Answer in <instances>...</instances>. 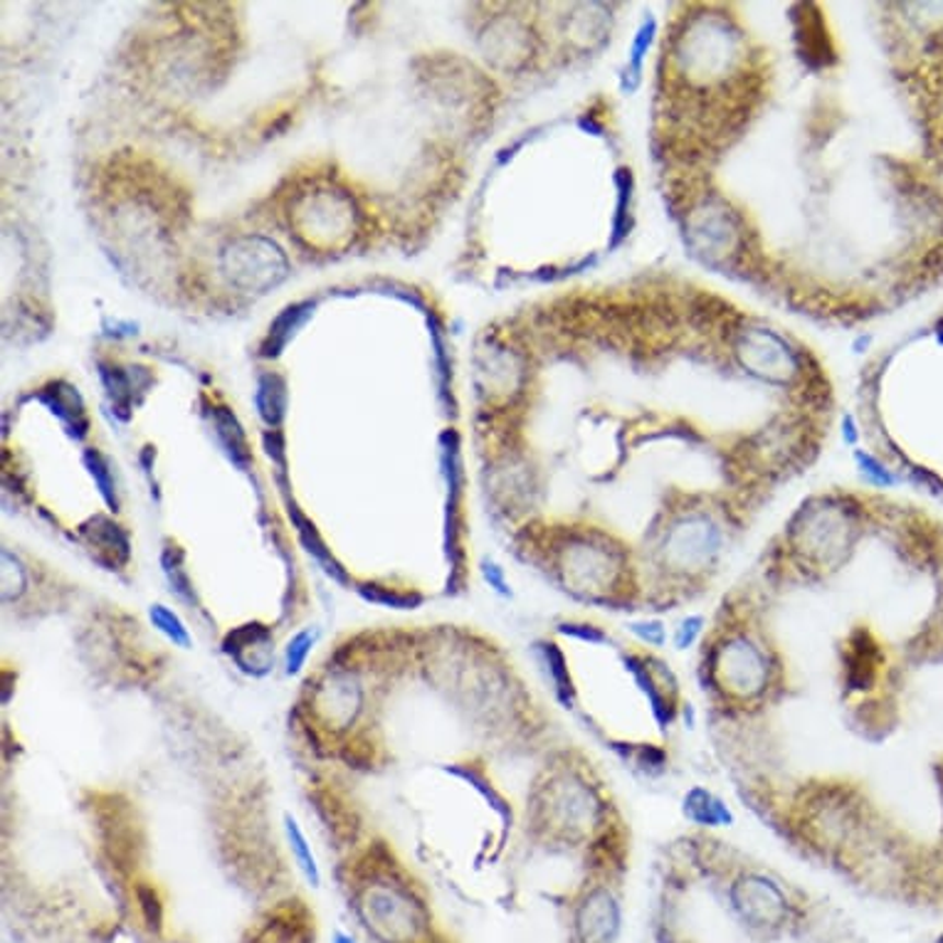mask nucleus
Returning <instances> with one entry per match:
<instances>
[{"mask_svg":"<svg viewBox=\"0 0 943 943\" xmlns=\"http://www.w3.org/2000/svg\"><path fill=\"white\" fill-rule=\"evenodd\" d=\"M704 630H706V618L694 612V616H687L679 620V625L672 633V643L677 649H692L699 640H702Z\"/></svg>","mask_w":943,"mask_h":943,"instance_id":"15","label":"nucleus"},{"mask_svg":"<svg viewBox=\"0 0 943 943\" xmlns=\"http://www.w3.org/2000/svg\"><path fill=\"white\" fill-rule=\"evenodd\" d=\"M361 596L366 600L378 602V606H388V608H398V610H413L423 602V596H415V593L388 590V588H378V586L361 588Z\"/></svg>","mask_w":943,"mask_h":943,"instance_id":"13","label":"nucleus"},{"mask_svg":"<svg viewBox=\"0 0 943 943\" xmlns=\"http://www.w3.org/2000/svg\"><path fill=\"white\" fill-rule=\"evenodd\" d=\"M645 143L687 257L768 307L854 332L943 289V3H669Z\"/></svg>","mask_w":943,"mask_h":943,"instance_id":"1","label":"nucleus"},{"mask_svg":"<svg viewBox=\"0 0 943 943\" xmlns=\"http://www.w3.org/2000/svg\"><path fill=\"white\" fill-rule=\"evenodd\" d=\"M625 921V909L608 884H596L583 894L573 911V931L578 943H618Z\"/></svg>","mask_w":943,"mask_h":943,"instance_id":"6","label":"nucleus"},{"mask_svg":"<svg viewBox=\"0 0 943 943\" xmlns=\"http://www.w3.org/2000/svg\"><path fill=\"white\" fill-rule=\"evenodd\" d=\"M685 815L699 828H732L736 823L728 805L704 785H692L685 795Z\"/></svg>","mask_w":943,"mask_h":943,"instance_id":"7","label":"nucleus"},{"mask_svg":"<svg viewBox=\"0 0 943 943\" xmlns=\"http://www.w3.org/2000/svg\"><path fill=\"white\" fill-rule=\"evenodd\" d=\"M728 901L738 921L751 929L778 931L795 917V904L771 874L744 872L728 887Z\"/></svg>","mask_w":943,"mask_h":943,"instance_id":"5","label":"nucleus"},{"mask_svg":"<svg viewBox=\"0 0 943 943\" xmlns=\"http://www.w3.org/2000/svg\"><path fill=\"white\" fill-rule=\"evenodd\" d=\"M285 835H287L291 858H295L299 872L304 874V879L311 884V887H319V884H322V870H319L317 854L311 850L307 835L299 828L295 815H285Z\"/></svg>","mask_w":943,"mask_h":943,"instance_id":"9","label":"nucleus"},{"mask_svg":"<svg viewBox=\"0 0 943 943\" xmlns=\"http://www.w3.org/2000/svg\"><path fill=\"white\" fill-rule=\"evenodd\" d=\"M867 487H909L943 502V304L864 358L852 395Z\"/></svg>","mask_w":943,"mask_h":943,"instance_id":"3","label":"nucleus"},{"mask_svg":"<svg viewBox=\"0 0 943 943\" xmlns=\"http://www.w3.org/2000/svg\"><path fill=\"white\" fill-rule=\"evenodd\" d=\"M556 633L559 635H566V637H573V640H580V643H588V645L610 643V635L606 633V630L598 628V625H593V622H583V620L559 622Z\"/></svg>","mask_w":943,"mask_h":943,"instance_id":"14","label":"nucleus"},{"mask_svg":"<svg viewBox=\"0 0 943 943\" xmlns=\"http://www.w3.org/2000/svg\"><path fill=\"white\" fill-rule=\"evenodd\" d=\"M625 628L633 633V637L637 643H643L653 649H659L667 645V625L659 618H640V620H630L625 622Z\"/></svg>","mask_w":943,"mask_h":943,"instance_id":"12","label":"nucleus"},{"mask_svg":"<svg viewBox=\"0 0 943 943\" xmlns=\"http://www.w3.org/2000/svg\"><path fill=\"white\" fill-rule=\"evenodd\" d=\"M933 943H943V933H941V936H939L936 941H933Z\"/></svg>","mask_w":943,"mask_h":943,"instance_id":"19","label":"nucleus"},{"mask_svg":"<svg viewBox=\"0 0 943 943\" xmlns=\"http://www.w3.org/2000/svg\"><path fill=\"white\" fill-rule=\"evenodd\" d=\"M149 620H151V625L169 640V643H173L181 649L193 647L191 630L173 608L163 606V602H153V606L149 608Z\"/></svg>","mask_w":943,"mask_h":943,"instance_id":"10","label":"nucleus"},{"mask_svg":"<svg viewBox=\"0 0 943 943\" xmlns=\"http://www.w3.org/2000/svg\"><path fill=\"white\" fill-rule=\"evenodd\" d=\"M502 334L549 371L568 450L608 494L598 531L571 539L637 576L714 573L761 504L818 462L840 417L810 338L675 267L586 281Z\"/></svg>","mask_w":943,"mask_h":943,"instance_id":"2","label":"nucleus"},{"mask_svg":"<svg viewBox=\"0 0 943 943\" xmlns=\"http://www.w3.org/2000/svg\"><path fill=\"white\" fill-rule=\"evenodd\" d=\"M482 576H484V580L490 583V588L494 590V593H499L502 598H509L511 596V586H509V580H507V576H504V568L502 566H497V563H484V568H482Z\"/></svg>","mask_w":943,"mask_h":943,"instance_id":"16","label":"nucleus"},{"mask_svg":"<svg viewBox=\"0 0 943 943\" xmlns=\"http://www.w3.org/2000/svg\"><path fill=\"white\" fill-rule=\"evenodd\" d=\"M537 655L543 672L551 679L553 694H556L563 706L571 709L576 704V685H573L568 659L563 655V649L556 643H551V640H541V643H537Z\"/></svg>","mask_w":943,"mask_h":943,"instance_id":"8","label":"nucleus"},{"mask_svg":"<svg viewBox=\"0 0 943 943\" xmlns=\"http://www.w3.org/2000/svg\"><path fill=\"white\" fill-rule=\"evenodd\" d=\"M332 943H358V941L352 936V933H346V931H336Z\"/></svg>","mask_w":943,"mask_h":943,"instance_id":"18","label":"nucleus"},{"mask_svg":"<svg viewBox=\"0 0 943 943\" xmlns=\"http://www.w3.org/2000/svg\"><path fill=\"white\" fill-rule=\"evenodd\" d=\"M317 640H319L317 628L299 630V633H295L287 640L285 653H281V665H285L287 677L301 675V669H304L311 649H314V645H317Z\"/></svg>","mask_w":943,"mask_h":943,"instance_id":"11","label":"nucleus"},{"mask_svg":"<svg viewBox=\"0 0 943 943\" xmlns=\"http://www.w3.org/2000/svg\"><path fill=\"white\" fill-rule=\"evenodd\" d=\"M771 657L758 637L746 630L726 633L709 653V677L724 694L734 699H756L771 685Z\"/></svg>","mask_w":943,"mask_h":943,"instance_id":"4","label":"nucleus"},{"mask_svg":"<svg viewBox=\"0 0 943 943\" xmlns=\"http://www.w3.org/2000/svg\"><path fill=\"white\" fill-rule=\"evenodd\" d=\"M90 467H92V474L96 478V482H100V487H102V494H104V499L112 504V507H116V497H114V484H112V480L106 478V467L102 464V460L100 457H92L90 455Z\"/></svg>","mask_w":943,"mask_h":943,"instance_id":"17","label":"nucleus"}]
</instances>
